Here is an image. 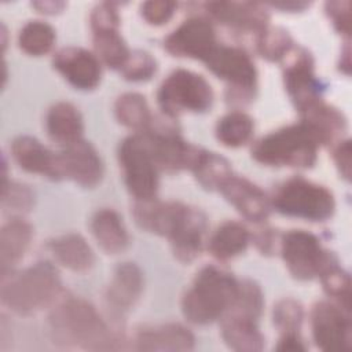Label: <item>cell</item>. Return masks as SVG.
<instances>
[{"label": "cell", "mask_w": 352, "mask_h": 352, "mask_svg": "<svg viewBox=\"0 0 352 352\" xmlns=\"http://www.w3.org/2000/svg\"><path fill=\"white\" fill-rule=\"evenodd\" d=\"M50 329L56 344L84 349H116L117 337L96 309L82 298L69 297L50 314Z\"/></svg>", "instance_id": "obj_1"}, {"label": "cell", "mask_w": 352, "mask_h": 352, "mask_svg": "<svg viewBox=\"0 0 352 352\" xmlns=\"http://www.w3.org/2000/svg\"><path fill=\"white\" fill-rule=\"evenodd\" d=\"M59 292V274L48 261L1 276V302L18 315L41 311L56 300Z\"/></svg>", "instance_id": "obj_2"}, {"label": "cell", "mask_w": 352, "mask_h": 352, "mask_svg": "<svg viewBox=\"0 0 352 352\" xmlns=\"http://www.w3.org/2000/svg\"><path fill=\"white\" fill-rule=\"evenodd\" d=\"M239 282L227 271L206 265L182 298L183 315L195 324H208L223 316L235 302Z\"/></svg>", "instance_id": "obj_3"}, {"label": "cell", "mask_w": 352, "mask_h": 352, "mask_svg": "<svg viewBox=\"0 0 352 352\" xmlns=\"http://www.w3.org/2000/svg\"><path fill=\"white\" fill-rule=\"evenodd\" d=\"M319 138L304 121L280 128L252 147V157L264 165L309 168L318 155Z\"/></svg>", "instance_id": "obj_4"}, {"label": "cell", "mask_w": 352, "mask_h": 352, "mask_svg": "<svg viewBox=\"0 0 352 352\" xmlns=\"http://www.w3.org/2000/svg\"><path fill=\"white\" fill-rule=\"evenodd\" d=\"M270 204L282 214L311 221H323L336 209L334 197L326 187L302 177H293L282 183Z\"/></svg>", "instance_id": "obj_5"}, {"label": "cell", "mask_w": 352, "mask_h": 352, "mask_svg": "<svg viewBox=\"0 0 352 352\" xmlns=\"http://www.w3.org/2000/svg\"><path fill=\"white\" fill-rule=\"evenodd\" d=\"M219 78L228 82L227 102L234 104L249 103L256 92L257 70L250 56L241 48L216 44L202 60Z\"/></svg>", "instance_id": "obj_6"}, {"label": "cell", "mask_w": 352, "mask_h": 352, "mask_svg": "<svg viewBox=\"0 0 352 352\" xmlns=\"http://www.w3.org/2000/svg\"><path fill=\"white\" fill-rule=\"evenodd\" d=\"M157 99L168 117H176L184 111H206L212 106L213 91L202 76L177 69L162 81Z\"/></svg>", "instance_id": "obj_7"}, {"label": "cell", "mask_w": 352, "mask_h": 352, "mask_svg": "<svg viewBox=\"0 0 352 352\" xmlns=\"http://www.w3.org/2000/svg\"><path fill=\"white\" fill-rule=\"evenodd\" d=\"M118 160L129 192L138 201L154 199L158 190V168L142 133L128 136L118 148Z\"/></svg>", "instance_id": "obj_8"}, {"label": "cell", "mask_w": 352, "mask_h": 352, "mask_svg": "<svg viewBox=\"0 0 352 352\" xmlns=\"http://www.w3.org/2000/svg\"><path fill=\"white\" fill-rule=\"evenodd\" d=\"M280 254L289 272L300 280L312 279L337 263L318 236L304 230H292L282 236Z\"/></svg>", "instance_id": "obj_9"}, {"label": "cell", "mask_w": 352, "mask_h": 352, "mask_svg": "<svg viewBox=\"0 0 352 352\" xmlns=\"http://www.w3.org/2000/svg\"><path fill=\"white\" fill-rule=\"evenodd\" d=\"M285 58V87L300 113L322 100L323 87L314 74V59L304 48H292Z\"/></svg>", "instance_id": "obj_10"}, {"label": "cell", "mask_w": 352, "mask_h": 352, "mask_svg": "<svg viewBox=\"0 0 352 352\" xmlns=\"http://www.w3.org/2000/svg\"><path fill=\"white\" fill-rule=\"evenodd\" d=\"M315 344L322 351H349L351 320L348 312L327 301L316 302L311 312Z\"/></svg>", "instance_id": "obj_11"}, {"label": "cell", "mask_w": 352, "mask_h": 352, "mask_svg": "<svg viewBox=\"0 0 352 352\" xmlns=\"http://www.w3.org/2000/svg\"><path fill=\"white\" fill-rule=\"evenodd\" d=\"M212 23L205 18H190L175 29L164 41L165 50L173 56L204 60L216 45Z\"/></svg>", "instance_id": "obj_12"}, {"label": "cell", "mask_w": 352, "mask_h": 352, "mask_svg": "<svg viewBox=\"0 0 352 352\" xmlns=\"http://www.w3.org/2000/svg\"><path fill=\"white\" fill-rule=\"evenodd\" d=\"M63 177L82 187H95L103 176V164L95 147L84 139L65 146L59 153Z\"/></svg>", "instance_id": "obj_13"}, {"label": "cell", "mask_w": 352, "mask_h": 352, "mask_svg": "<svg viewBox=\"0 0 352 352\" xmlns=\"http://www.w3.org/2000/svg\"><path fill=\"white\" fill-rule=\"evenodd\" d=\"M52 63L74 88L94 89L100 81L102 67L99 58L84 48H62L55 54Z\"/></svg>", "instance_id": "obj_14"}, {"label": "cell", "mask_w": 352, "mask_h": 352, "mask_svg": "<svg viewBox=\"0 0 352 352\" xmlns=\"http://www.w3.org/2000/svg\"><path fill=\"white\" fill-rule=\"evenodd\" d=\"M188 209L190 206L175 201H138L133 208V217L143 230L170 238L183 223Z\"/></svg>", "instance_id": "obj_15"}, {"label": "cell", "mask_w": 352, "mask_h": 352, "mask_svg": "<svg viewBox=\"0 0 352 352\" xmlns=\"http://www.w3.org/2000/svg\"><path fill=\"white\" fill-rule=\"evenodd\" d=\"M205 10L217 22L245 32L261 33L268 28L270 15L260 3L252 1H209Z\"/></svg>", "instance_id": "obj_16"}, {"label": "cell", "mask_w": 352, "mask_h": 352, "mask_svg": "<svg viewBox=\"0 0 352 352\" xmlns=\"http://www.w3.org/2000/svg\"><path fill=\"white\" fill-rule=\"evenodd\" d=\"M11 155L14 161L26 172L38 173L52 180L63 179L59 154L52 153L37 139L22 135L12 140Z\"/></svg>", "instance_id": "obj_17"}, {"label": "cell", "mask_w": 352, "mask_h": 352, "mask_svg": "<svg viewBox=\"0 0 352 352\" xmlns=\"http://www.w3.org/2000/svg\"><path fill=\"white\" fill-rule=\"evenodd\" d=\"M142 292L143 275L140 268L133 263H122L114 270L104 301L111 314L120 318L136 304Z\"/></svg>", "instance_id": "obj_18"}, {"label": "cell", "mask_w": 352, "mask_h": 352, "mask_svg": "<svg viewBox=\"0 0 352 352\" xmlns=\"http://www.w3.org/2000/svg\"><path fill=\"white\" fill-rule=\"evenodd\" d=\"M226 199L248 220L263 221L270 214V199L261 188L245 177L231 175L219 188Z\"/></svg>", "instance_id": "obj_19"}, {"label": "cell", "mask_w": 352, "mask_h": 352, "mask_svg": "<svg viewBox=\"0 0 352 352\" xmlns=\"http://www.w3.org/2000/svg\"><path fill=\"white\" fill-rule=\"evenodd\" d=\"M139 351H190L195 340L191 331L179 323H166L140 329L135 337Z\"/></svg>", "instance_id": "obj_20"}, {"label": "cell", "mask_w": 352, "mask_h": 352, "mask_svg": "<svg viewBox=\"0 0 352 352\" xmlns=\"http://www.w3.org/2000/svg\"><path fill=\"white\" fill-rule=\"evenodd\" d=\"M205 230L206 216L199 209L190 208L182 226L169 238L175 257L182 263H191L199 256Z\"/></svg>", "instance_id": "obj_21"}, {"label": "cell", "mask_w": 352, "mask_h": 352, "mask_svg": "<svg viewBox=\"0 0 352 352\" xmlns=\"http://www.w3.org/2000/svg\"><path fill=\"white\" fill-rule=\"evenodd\" d=\"M33 230L29 223L22 219H11L0 231V264L1 276L10 274L18 261L25 256Z\"/></svg>", "instance_id": "obj_22"}, {"label": "cell", "mask_w": 352, "mask_h": 352, "mask_svg": "<svg viewBox=\"0 0 352 352\" xmlns=\"http://www.w3.org/2000/svg\"><path fill=\"white\" fill-rule=\"evenodd\" d=\"M45 125L50 138L62 146L80 140L84 131L80 111L67 102H58L50 107Z\"/></svg>", "instance_id": "obj_23"}, {"label": "cell", "mask_w": 352, "mask_h": 352, "mask_svg": "<svg viewBox=\"0 0 352 352\" xmlns=\"http://www.w3.org/2000/svg\"><path fill=\"white\" fill-rule=\"evenodd\" d=\"M47 248L59 264L74 272H85L95 263L92 249L78 234H66L54 238L47 243Z\"/></svg>", "instance_id": "obj_24"}, {"label": "cell", "mask_w": 352, "mask_h": 352, "mask_svg": "<svg viewBox=\"0 0 352 352\" xmlns=\"http://www.w3.org/2000/svg\"><path fill=\"white\" fill-rule=\"evenodd\" d=\"M91 230L98 245L109 254L124 252L129 243L122 219L113 209L98 210L91 220Z\"/></svg>", "instance_id": "obj_25"}, {"label": "cell", "mask_w": 352, "mask_h": 352, "mask_svg": "<svg viewBox=\"0 0 352 352\" xmlns=\"http://www.w3.org/2000/svg\"><path fill=\"white\" fill-rule=\"evenodd\" d=\"M256 323V320L239 315L226 314L221 322V337L234 351H261L264 346V337Z\"/></svg>", "instance_id": "obj_26"}, {"label": "cell", "mask_w": 352, "mask_h": 352, "mask_svg": "<svg viewBox=\"0 0 352 352\" xmlns=\"http://www.w3.org/2000/svg\"><path fill=\"white\" fill-rule=\"evenodd\" d=\"M302 120L307 125L312 128L320 140V144L329 143L344 132L346 126V120L337 109L319 100L305 109L302 113Z\"/></svg>", "instance_id": "obj_27"}, {"label": "cell", "mask_w": 352, "mask_h": 352, "mask_svg": "<svg viewBox=\"0 0 352 352\" xmlns=\"http://www.w3.org/2000/svg\"><path fill=\"white\" fill-rule=\"evenodd\" d=\"M250 239L248 228L238 221H224L209 239V252L219 260H228L242 253Z\"/></svg>", "instance_id": "obj_28"}, {"label": "cell", "mask_w": 352, "mask_h": 352, "mask_svg": "<svg viewBox=\"0 0 352 352\" xmlns=\"http://www.w3.org/2000/svg\"><path fill=\"white\" fill-rule=\"evenodd\" d=\"M117 120L132 129L143 132L153 121L144 96L136 92H126L118 96L114 104Z\"/></svg>", "instance_id": "obj_29"}, {"label": "cell", "mask_w": 352, "mask_h": 352, "mask_svg": "<svg viewBox=\"0 0 352 352\" xmlns=\"http://www.w3.org/2000/svg\"><path fill=\"white\" fill-rule=\"evenodd\" d=\"M191 170L199 184L208 190H219L220 186L232 175L230 162L224 157L206 150H202Z\"/></svg>", "instance_id": "obj_30"}, {"label": "cell", "mask_w": 352, "mask_h": 352, "mask_svg": "<svg viewBox=\"0 0 352 352\" xmlns=\"http://www.w3.org/2000/svg\"><path fill=\"white\" fill-rule=\"evenodd\" d=\"M92 33L96 56L100 58L109 67L121 69L131 51L118 33V28L95 30Z\"/></svg>", "instance_id": "obj_31"}, {"label": "cell", "mask_w": 352, "mask_h": 352, "mask_svg": "<svg viewBox=\"0 0 352 352\" xmlns=\"http://www.w3.org/2000/svg\"><path fill=\"white\" fill-rule=\"evenodd\" d=\"M253 129V120L248 114L232 111L219 120L216 125V138L227 147H239L250 139Z\"/></svg>", "instance_id": "obj_32"}, {"label": "cell", "mask_w": 352, "mask_h": 352, "mask_svg": "<svg viewBox=\"0 0 352 352\" xmlns=\"http://www.w3.org/2000/svg\"><path fill=\"white\" fill-rule=\"evenodd\" d=\"M55 43V30L43 21H30L23 25L18 36L21 50L29 55L47 54Z\"/></svg>", "instance_id": "obj_33"}, {"label": "cell", "mask_w": 352, "mask_h": 352, "mask_svg": "<svg viewBox=\"0 0 352 352\" xmlns=\"http://www.w3.org/2000/svg\"><path fill=\"white\" fill-rule=\"evenodd\" d=\"M263 307L264 298L260 286L256 282L246 279L243 282H239L238 297L226 314L239 315L257 322L263 312Z\"/></svg>", "instance_id": "obj_34"}, {"label": "cell", "mask_w": 352, "mask_h": 352, "mask_svg": "<svg viewBox=\"0 0 352 352\" xmlns=\"http://www.w3.org/2000/svg\"><path fill=\"white\" fill-rule=\"evenodd\" d=\"M293 48L289 33L282 28H267L257 37V50L268 60H280Z\"/></svg>", "instance_id": "obj_35"}, {"label": "cell", "mask_w": 352, "mask_h": 352, "mask_svg": "<svg viewBox=\"0 0 352 352\" xmlns=\"http://www.w3.org/2000/svg\"><path fill=\"white\" fill-rule=\"evenodd\" d=\"M304 318L302 307L293 298H283L274 307V324L282 336L300 334L301 322Z\"/></svg>", "instance_id": "obj_36"}, {"label": "cell", "mask_w": 352, "mask_h": 352, "mask_svg": "<svg viewBox=\"0 0 352 352\" xmlns=\"http://www.w3.org/2000/svg\"><path fill=\"white\" fill-rule=\"evenodd\" d=\"M319 276L322 278V283L326 293L336 298L341 304L342 309L349 312V275L338 267V263H334L329 268H326Z\"/></svg>", "instance_id": "obj_37"}, {"label": "cell", "mask_w": 352, "mask_h": 352, "mask_svg": "<svg viewBox=\"0 0 352 352\" xmlns=\"http://www.w3.org/2000/svg\"><path fill=\"white\" fill-rule=\"evenodd\" d=\"M34 205V192L22 183L3 182L1 206L8 213H26Z\"/></svg>", "instance_id": "obj_38"}, {"label": "cell", "mask_w": 352, "mask_h": 352, "mask_svg": "<svg viewBox=\"0 0 352 352\" xmlns=\"http://www.w3.org/2000/svg\"><path fill=\"white\" fill-rule=\"evenodd\" d=\"M120 70L125 80L146 81L155 73L157 62L146 51H132Z\"/></svg>", "instance_id": "obj_39"}, {"label": "cell", "mask_w": 352, "mask_h": 352, "mask_svg": "<svg viewBox=\"0 0 352 352\" xmlns=\"http://www.w3.org/2000/svg\"><path fill=\"white\" fill-rule=\"evenodd\" d=\"M177 4L175 1H166V0H151V1H146L140 6V11H142V16L151 25H162L166 23L175 10H176Z\"/></svg>", "instance_id": "obj_40"}, {"label": "cell", "mask_w": 352, "mask_h": 352, "mask_svg": "<svg viewBox=\"0 0 352 352\" xmlns=\"http://www.w3.org/2000/svg\"><path fill=\"white\" fill-rule=\"evenodd\" d=\"M118 26H120V16L113 3H100L92 10V14H91L92 32L114 29Z\"/></svg>", "instance_id": "obj_41"}, {"label": "cell", "mask_w": 352, "mask_h": 352, "mask_svg": "<svg viewBox=\"0 0 352 352\" xmlns=\"http://www.w3.org/2000/svg\"><path fill=\"white\" fill-rule=\"evenodd\" d=\"M326 14L331 19L334 28L349 36L351 33V3L349 1H329L326 3Z\"/></svg>", "instance_id": "obj_42"}, {"label": "cell", "mask_w": 352, "mask_h": 352, "mask_svg": "<svg viewBox=\"0 0 352 352\" xmlns=\"http://www.w3.org/2000/svg\"><path fill=\"white\" fill-rule=\"evenodd\" d=\"M334 161L341 172V175L349 180L351 177V142L344 140L334 150Z\"/></svg>", "instance_id": "obj_43"}, {"label": "cell", "mask_w": 352, "mask_h": 352, "mask_svg": "<svg viewBox=\"0 0 352 352\" xmlns=\"http://www.w3.org/2000/svg\"><path fill=\"white\" fill-rule=\"evenodd\" d=\"M274 232L272 230H268V228H264V230H260V232L254 236V241H256V245L257 248L265 253V254H270L272 253L274 248H275V243H274Z\"/></svg>", "instance_id": "obj_44"}, {"label": "cell", "mask_w": 352, "mask_h": 352, "mask_svg": "<svg viewBox=\"0 0 352 352\" xmlns=\"http://www.w3.org/2000/svg\"><path fill=\"white\" fill-rule=\"evenodd\" d=\"M305 345L300 337V334L282 336L276 349L278 351H305Z\"/></svg>", "instance_id": "obj_45"}, {"label": "cell", "mask_w": 352, "mask_h": 352, "mask_svg": "<svg viewBox=\"0 0 352 352\" xmlns=\"http://www.w3.org/2000/svg\"><path fill=\"white\" fill-rule=\"evenodd\" d=\"M32 6L38 12L58 14L66 7V3H63V1H34V3H32Z\"/></svg>", "instance_id": "obj_46"}, {"label": "cell", "mask_w": 352, "mask_h": 352, "mask_svg": "<svg viewBox=\"0 0 352 352\" xmlns=\"http://www.w3.org/2000/svg\"><path fill=\"white\" fill-rule=\"evenodd\" d=\"M271 7L275 8H280L283 11H302L304 8H307L309 6V3L305 1H275V3H270Z\"/></svg>", "instance_id": "obj_47"}]
</instances>
